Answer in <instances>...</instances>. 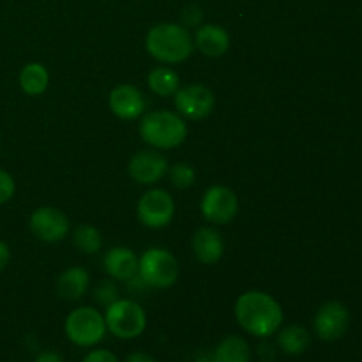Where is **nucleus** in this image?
Segmentation results:
<instances>
[{
  "label": "nucleus",
  "instance_id": "obj_1",
  "mask_svg": "<svg viewBox=\"0 0 362 362\" xmlns=\"http://www.w3.org/2000/svg\"><path fill=\"white\" fill-rule=\"evenodd\" d=\"M235 318L247 334L267 339L281 329L283 308L271 293L250 290L237 299Z\"/></svg>",
  "mask_w": 362,
  "mask_h": 362
},
{
  "label": "nucleus",
  "instance_id": "obj_2",
  "mask_svg": "<svg viewBox=\"0 0 362 362\" xmlns=\"http://www.w3.org/2000/svg\"><path fill=\"white\" fill-rule=\"evenodd\" d=\"M145 49L158 62L173 66L189 59L194 49V39L184 25L172 21L158 23L145 35Z\"/></svg>",
  "mask_w": 362,
  "mask_h": 362
},
{
  "label": "nucleus",
  "instance_id": "obj_3",
  "mask_svg": "<svg viewBox=\"0 0 362 362\" xmlns=\"http://www.w3.org/2000/svg\"><path fill=\"white\" fill-rule=\"evenodd\" d=\"M140 136L158 151L177 148L187 138L186 119L172 110H152L141 117Z\"/></svg>",
  "mask_w": 362,
  "mask_h": 362
},
{
  "label": "nucleus",
  "instance_id": "obj_4",
  "mask_svg": "<svg viewBox=\"0 0 362 362\" xmlns=\"http://www.w3.org/2000/svg\"><path fill=\"white\" fill-rule=\"evenodd\" d=\"M67 339L80 349H92L105 339L106 322L105 315L92 306L74 308L64 324Z\"/></svg>",
  "mask_w": 362,
  "mask_h": 362
},
{
  "label": "nucleus",
  "instance_id": "obj_5",
  "mask_svg": "<svg viewBox=\"0 0 362 362\" xmlns=\"http://www.w3.org/2000/svg\"><path fill=\"white\" fill-rule=\"evenodd\" d=\"M138 276L151 288H170L179 281L180 265L165 247H148L138 258Z\"/></svg>",
  "mask_w": 362,
  "mask_h": 362
},
{
  "label": "nucleus",
  "instance_id": "obj_6",
  "mask_svg": "<svg viewBox=\"0 0 362 362\" xmlns=\"http://www.w3.org/2000/svg\"><path fill=\"white\" fill-rule=\"evenodd\" d=\"M106 329L119 339H134L144 334L147 327V315L144 308L133 299H117L106 306Z\"/></svg>",
  "mask_w": 362,
  "mask_h": 362
},
{
  "label": "nucleus",
  "instance_id": "obj_7",
  "mask_svg": "<svg viewBox=\"0 0 362 362\" xmlns=\"http://www.w3.org/2000/svg\"><path fill=\"white\" fill-rule=\"evenodd\" d=\"M136 216L141 225L147 228H165L175 216V202L168 191L154 187L141 194L136 205Z\"/></svg>",
  "mask_w": 362,
  "mask_h": 362
},
{
  "label": "nucleus",
  "instance_id": "obj_8",
  "mask_svg": "<svg viewBox=\"0 0 362 362\" xmlns=\"http://www.w3.org/2000/svg\"><path fill=\"white\" fill-rule=\"evenodd\" d=\"M200 211L205 221L212 225H228L239 214V198L230 187L212 186L204 193L200 202Z\"/></svg>",
  "mask_w": 362,
  "mask_h": 362
},
{
  "label": "nucleus",
  "instance_id": "obj_9",
  "mask_svg": "<svg viewBox=\"0 0 362 362\" xmlns=\"http://www.w3.org/2000/svg\"><path fill=\"white\" fill-rule=\"evenodd\" d=\"M173 105L177 113L187 120H204L212 113L216 106L214 92L200 83L180 87L173 94Z\"/></svg>",
  "mask_w": 362,
  "mask_h": 362
},
{
  "label": "nucleus",
  "instance_id": "obj_10",
  "mask_svg": "<svg viewBox=\"0 0 362 362\" xmlns=\"http://www.w3.org/2000/svg\"><path fill=\"white\" fill-rule=\"evenodd\" d=\"M28 225H30V232L34 233L35 239L49 244L66 239L71 228L69 218L60 209L48 207V205L35 209Z\"/></svg>",
  "mask_w": 362,
  "mask_h": 362
},
{
  "label": "nucleus",
  "instance_id": "obj_11",
  "mask_svg": "<svg viewBox=\"0 0 362 362\" xmlns=\"http://www.w3.org/2000/svg\"><path fill=\"white\" fill-rule=\"evenodd\" d=\"M170 163L163 152L158 148H145V151H138L136 154L131 158L129 175L134 182L144 184V186H152L163 180L168 173Z\"/></svg>",
  "mask_w": 362,
  "mask_h": 362
},
{
  "label": "nucleus",
  "instance_id": "obj_12",
  "mask_svg": "<svg viewBox=\"0 0 362 362\" xmlns=\"http://www.w3.org/2000/svg\"><path fill=\"white\" fill-rule=\"evenodd\" d=\"M350 324L349 310L343 303L331 300L325 303L317 311L313 320V329L322 341H336L346 332Z\"/></svg>",
  "mask_w": 362,
  "mask_h": 362
},
{
  "label": "nucleus",
  "instance_id": "obj_13",
  "mask_svg": "<svg viewBox=\"0 0 362 362\" xmlns=\"http://www.w3.org/2000/svg\"><path fill=\"white\" fill-rule=\"evenodd\" d=\"M110 110L113 115L122 120H136L145 112V98L141 90L134 85L122 83L117 85L108 98Z\"/></svg>",
  "mask_w": 362,
  "mask_h": 362
},
{
  "label": "nucleus",
  "instance_id": "obj_14",
  "mask_svg": "<svg viewBox=\"0 0 362 362\" xmlns=\"http://www.w3.org/2000/svg\"><path fill=\"white\" fill-rule=\"evenodd\" d=\"M193 253L202 264L214 265L225 255V239L221 233L212 226H202L194 232L193 240H191Z\"/></svg>",
  "mask_w": 362,
  "mask_h": 362
},
{
  "label": "nucleus",
  "instance_id": "obj_15",
  "mask_svg": "<svg viewBox=\"0 0 362 362\" xmlns=\"http://www.w3.org/2000/svg\"><path fill=\"white\" fill-rule=\"evenodd\" d=\"M105 272L117 281H129L138 274V257L126 246L110 247L103 258Z\"/></svg>",
  "mask_w": 362,
  "mask_h": 362
},
{
  "label": "nucleus",
  "instance_id": "obj_16",
  "mask_svg": "<svg viewBox=\"0 0 362 362\" xmlns=\"http://www.w3.org/2000/svg\"><path fill=\"white\" fill-rule=\"evenodd\" d=\"M194 48L209 59H219L230 48V35L223 27L214 23L200 25L194 34Z\"/></svg>",
  "mask_w": 362,
  "mask_h": 362
},
{
  "label": "nucleus",
  "instance_id": "obj_17",
  "mask_svg": "<svg viewBox=\"0 0 362 362\" xmlns=\"http://www.w3.org/2000/svg\"><path fill=\"white\" fill-rule=\"evenodd\" d=\"M88 286H90V274L80 265L66 269L57 279V293L60 299L69 303L80 300L87 293Z\"/></svg>",
  "mask_w": 362,
  "mask_h": 362
},
{
  "label": "nucleus",
  "instance_id": "obj_18",
  "mask_svg": "<svg viewBox=\"0 0 362 362\" xmlns=\"http://www.w3.org/2000/svg\"><path fill=\"white\" fill-rule=\"evenodd\" d=\"M214 362H251V346L240 336H226L212 352Z\"/></svg>",
  "mask_w": 362,
  "mask_h": 362
},
{
  "label": "nucleus",
  "instance_id": "obj_19",
  "mask_svg": "<svg viewBox=\"0 0 362 362\" xmlns=\"http://www.w3.org/2000/svg\"><path fill=\"white\" fill-rule=\"evenodd\" d=\"M18 83H20V88L25 92V94L35 98V95L45 94L46 88H48L49 73L42 64L30 62L20 71Z\"/></svg>",
  "mask_w": 362,
  "mask_h": 362
},
{
  "label": "nucleus",
  "instance_id": "obj_20",
  "mask_svg": "<svg viewBox=\"0 0 362 362\" xmlns=\"http://www.w3.org/2000/svg\"><path fill=\"white\" fill-rule=\"evenodd\" d=\"M147 85L152 94L159 98H170L180 88V76L168 66H158L147 74Z\"/></svg>",
  "mask_w": 362,
  "mask_h": 362
},
{
  "label": "nucleus",
  "instance_id": "obj_21",
  "mask_svg": "<svg viewBox=\"0 0 362 362\" xmlns=\"http://www.w3.org/2000/svg\"><path fill=\"white\" fill-rule=\"evenodd\" d=\"M276 343L286 356H300L310 349L311 336L303 325H288V327L278 331Z\"/></svg>",
  "mask_w": 362,
  "mask_h": 362
},
{
  "label": "nucleus",
  "instance_id": "obj_22",
  "mask_svg": "<svg viewBox=\"0 0 362 362\" xmlns=\"http://www.w3.org/2000/svg\"><path fill=\"white\" fill-rule=\"evenodd\" d=\"M73 244L80 253L95 255L103 247V235L95 226L83 223L74 228Z\"/></svg>",
  "mask_w": 362,
  "mask_h": 362
},
{
  "label": "nucleus",
  "instance_id": "obj_23",
  "mask_svg": "<svg viewBox=\"0 0 362 362\" xmlns=\"http://www.w3.org/2000/svg\"><path fill=\"white\" fill-rule=\"evenodd\" d=\"M166 175L170 177V182L177 189H187V187L193 186L194 179H197V173H194L193 166L187 165V163H177V165L170 166Z\"/></svg>",
  "mask_w": 362,
  "mask_h": 362
},
{
  "label": "nucleus",
  "instance_id": "obj_24",
  "mask_svg": "<svg viewBox=\"0 0 362 362\" xmlns=\"http://www.w3.org/2000/svg\"><path fill=\"white\" fill-rule=\"evenodd\" d=\"M94 297L98 299V303L108 306V304H112L113 300L119 299V290H117L115 283L110 281V279H105L103 283H99L98 290H95V293H94Z\"/></svg>",
  "mask_w": 362,
  "mask_h": 362
},
{
  "label": "nucleus",
  "instance_id": "obj_25",
  "mask_svg": "<svg viewBox=\"0 0 362 362\" xmlns=\"http://www.w3.org/2000/svg\"><path fill=\"white\" fill-rule=\"evenodd\" d=\"M14 191H16V182L13 175L6 170H0V205L7 204L14 197Z\"/></svg>",
  "mask_w": 362,
  "mask_h": 362
},
{
  "label": "nucleus",
  "instance_id": "obj_26",
  "mask_svg": "<svg viewBox=\"0 0 362 362\" xmlns=\"http://www.w3.org/2000/svg\"><path fill=\"white\" fill-rule=\"evenodd\" d=\"M81 362H120V361L117 359L115 354L110 352V350L95 349L92 350V352H88Z\"/></svg>",
  "mask_w": 362,
  "mask_h": 362
},
{
  "label": "nucleus",
  "instance_id": "obj_27",
  "mask_svg": "<svg viewBox=\"0 0 362 362\" xmlns=\"http://www.w3.org/2000/svg\"><path fill=\"white\" fill-rule=\"evenodd\" d=\"M184 21H186L187 27H198L202 21L200 7H197V6L187 7V9L184 11ZM186 25H184V27H186Z\"/></svg>",
  "mask_w": 362,
  "mask_h": 362
},
{
  "label": "nucleus",
  "instance_id": "obj_28",
  "mask_svg": "<svg viewBox=\"0 0 362 362\" xmlns=\"http://www.w3.org/2000/svg\"><path fill=\"white\" fill-rule=\"evenodd\" d=\"M34 362H64V359L60 357V354L53 352V350H46V352L39 354Z\"/></svg>",
  "mask_w": 362,
  "mask_h": 362
},
{
  "label": "nucleus",
  "instance_id": "obj_29",
  "mask_svg": "<svg viewBox=\"0 0 362 362\" xmlns=\"http://www.w3.org/2000/svg\"><path fill=\"white\" fill-rule=\"evenodd\" d=\"M11 260V250L4 240H0V272L7 267Z\"/></svg>",
  "mask_w": 362,
  "mask_h": 362
},
{
  "label": "nucleus",
  "instance_id": "obj_30",
  "mask_svg": "<svg viewBox=\"0 0 362 362\" xmlns=\"http://www.w3.org/2000/svg\"><path fill=\"white\" fill-rule=\"evenodd\" d=\"M124 362H158V361L145 352H133L126 357V361Z\"/></svg>",
  "mask_w": 362,
  "mask_h": 362
},
{
  "label": "nucleus",
  "instance_id": "obj_31",
  "mask_svg": "<svg viewBox=\"0 0 362 362\" xmlns=\"http://www.w3.org/2000/svg\"><path fill=\"white\" fill-rule=\"evenodd\" d=\"M258 356H260L262 361H265V356H269V361H272V357H274V346L269 345V343H262L258 346Z\"/></svg>",
  "mask_w": 362,
  "mask_h": 362
},
{
  "label": "nucleus",
  "instance_id": "obj_32",
  "mask_svg": "<svg viewBox=\"0 0 362 362\" xmlns=\"http://www.w3.org/2000/svg\"><path fill=\"white\" fill-rule=\"evenodd\" d=\"M194 362H214V357H212V354H200Z\"/></svg>",
  "mask_w": 362,
  "mask_h": 362
}]
</instances>
